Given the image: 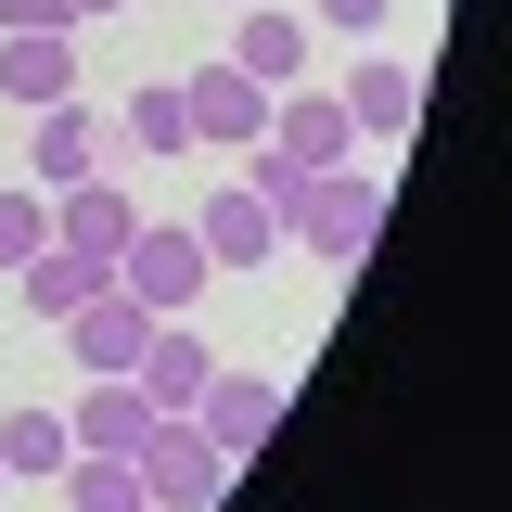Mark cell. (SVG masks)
Returning <instances> with one entry per match:
<instances>
[{"mask_svg":"<svg viewBox=\"0 0 512 512\" xmlns=\"http://www.w3.org/2000/svg\"><path fill=\"white\" fill-rule=\"evenodd\" d=\"M231 64H244L256 90H295V77H308V13H269V0H244V26H231Z\"/></svg>","mask_w":512,"mask_h":512,"instance_id":"12","label":"cell"},{"mask_svg":"<svg viewBox=\"0 0 512 512\" xmlns=\"http://www.w3.org/2000/svg\"><path fill=\"white\" fill-rule=\"evenodd\" d=\"M256 141L295 154V167H346V154H359V128H346L333 90H269V128H256Z\"/></svg>","mask_w":512,"mask_h":512,"instance_id":"7","label":"cell"},{"mask_svg":"<svg viewBox=\"0 0 512 512\" xmlns=\"http://www.w3.org/2000/svg\"><path fill=\"white\" fill-rule=\"evenodd\" d=\"M192 423H205V448H218V461H256V448H269V423H282V384L256 372V359H218V372H205V397H192Z\"/></svg>","mask_w":512,"mask_h":512,"instance_id":"4","label":"cell"},{"mask_svg":"<svg viewBox=\"0 0 512 512\" xmlns=\"http://www.w3.org/2000/svg\"><path fill=\"white\" fill-rule=\"evenodd\" d=\"M333 103H346V128H359V141H410V128H423V64L359 52V77H346Z\"/></svg>","mask_w":512,"mask_h":512,"instance_id":"6","label":"cell"},{"mask_svg":"<svg viewBox=\"0 0 512 512\" xmlns=\"http://www.w3.org/2000/svg\"><path fill=\"white\" fill-rule=\"evenodd\" d=\"M231 13H244V0H231Z\"/></svg>","mask_w":512,"mask_h":512,"instance_id":"25","label":"cell"},{"mask_svg":"<svg viewBox=\"0 0 512 512\" xmlns=\"http://www.w3.org/2000/svg\"><path fill=\"white\" fill-rule=\"evenodd\" d=\"M116 128H128V154H192V116H180V77H141Z\"/></svg>","mask_w":512,"mask_h":512,"instance_id":"19","label":"cell"},{"mask_svg":"<svg viewBox=\"0 0 512 512\" xmlns=\"http://www.w3.org/2000/svg\"><path fill=\"white\" fill-rule=\"evenodd\" d=\"M64 461H77V436H64V410H13V423H0V474H26V487H52Z\"/></svg>","mask_w":512,"mask_h":512,"instance_id":"17","label":"cell"},{"mask_svg":"<svg viewBox=\"0 0 512 512\" xmlns=\"http://www.w3.org/2000/svg\"><path fill=\"white\" fill-rule=\"evenodd\" d=\"M128 231H141V205H128V192L103 180V167H90V180H64V192H52V244H77V256H116Z\"/></svg>","mask_w":512,"mask_h":512,"instance_id":"10","label":"cell"},{"mask_svg":"<svg viewBox=\"0 0 512 512\" xmlns=\"http://www.w3.org/2000/svg\"><path fill=\"white\" fill-rule=\"evenodd\" d=\"M282 218V244L295 256H372V231H384V180L346 154V167H308V180L269 205Z\"/></svg>","mask_w":512,"mask_h":512,"instance_id":"1","label":"cell"},{"mask_svg":"<svg viewBox=\"0 0 512 512\" xmlns=\"http://www.w3.org/2000/svg\"><path fill=\"white\" fill-rule=\"evenodd\" d=\"M52 333L77 346V359H90V372H128V359H141V333H154V308H128L116 282H103V295H90V308H64Z\"/></svg>","mask_w":512,"mask_h":512,"instance_id":"14","label":"cell"},{"mask_svg":"<svg viewBox=\"0 0 512 512\" xmlns=\"http://www.w3.org/2000/svg\"><path fill=\"white\" fill-rule=\"evenodd\" d=\"M64 512H154V500H141V461L77 448V461H64Z\"/></svg>","mask_w":512,"mask_h":512,"instance_id":"18","label":"cell"},{"mask_svg":"<svg viewBox=\"0 0 512 512\" xmlns=\"http://www.w3.org/2000/svg\"><path fill=\"white\" fill-rule=\"evenodd\" d=\"M141 423H154V397H141L128 372H90V397L64 410V436H77V448H116V461L141 448Z\"/></svg>","mask_w":512,"mask_h":512,"instance_id":"16","label":"cell"},{"mask_svg":"<svg viewBox=\"0 0 512 512\" xmlns=\"http://www.w3.org/2000/svg\"><path fill=\"white\" fill-rule=\"evenodd\" d=\"M180 116H192V141H218V154H244L256 128H269V90H256L244 64L218 52V64H205V77H180Z\"/></svg>","mask_w":512,"mask_h":512,"instance_id":"5","label":"cell"},{"mask_svg":"<svg viewBox=\"0 0 512 512\" xmlns=\"http://www.w3.org/2000/svg\"><path fill=\"white\" fill-rule=\"evenodd\" d=\"M13 26H64V0H0V39Z\"/></svg>","mask_w":512,"mask_h":512,"instance_id":"22","label":"cell"},{"mask_svg":"<svg viewBox=\"0 0 512 512\" xmlns=\"http://www.w3.org/2000/svg\"><path fill=\"white\" fill-rule=\"evenodd\" d=\"M128 461H141V500H154V512H218V487H231V461L205 448V423H192V410H154Z\"/></svg>","mask_w":512,"mask_h":512,"instance_id":"2","label":"cell"},{"mask_svg":"<svg viewBox=\"0 0 512 512\" xmlns=\"http://www.w3.org/2000/svg\"><path fill=\"white\" fill-rule=\"evenodd\" d=\"M90 13H128V0H64V26H90Z\"/></svg>","mask_w":512,"mask_h":512,"instance_id":"23","label":"cell"},{"mask_svg":"<svg viewBox=\"0 0 512 512\" xmlns=\"http://www.w3.org/2000/svg\"><path fill=\"white\" fill-rule=\"evenodd\" d=\"M192 244H205V269H256V256H282V218H269V205L231 180L205 218H192Z\"/></svg>","mask_w":512,"mask_h":512,"instance_id":"13","label":"cell"},{"mask_svg":"<svg viewBox=\"0 0 512 512\" xmlns=\"http://www.w3.org/2000/svg\"><path fill=\"white\" fill-rule=\"evenodd\" d=\"M116 282V256H77V244H39L26 269H13V295H26V320H64V308H90Z\"/></svg>","mask_w":512,"mask_h":512,"instance_id":"11","label":"cell"},{"mask_svg":"<svg viewBox=\"0 0 512 512\" xmlns=\"http://www.w3.org/2000/svg\"><path fill=\"white\" fill-rule=\"evenodd\" d=\"M0 90L39 116V103H77V26H13L0 39Z\"/></svg>","mask_w":512,"mask_h":512,"instance_id":"8","label":"cell"},{"mask_svg":"<svg viewBox=\"0 0 512 512\" xmlns=\"http://www.w3.org/2000/svg\"><path fill=\"white\" fill-rule=\"evenodd\" d=\"M320 26H333V39H372V26H384V0H320Z\"/></svg>","mask_w":512,"mask_h":512,"instance_id":"21","label":"cell"},{"mask_svg":"<svg viewBox=\"0 0 512 512\" xmlns=\"http://www.w3.org/2000/svg\"><path fill=\"white\" fill-rule=\"evenodd\" d=\"M205 372H218V346H205L192 320H154V333H141V359H128V384H141L154 410H192V397H205Z\"/></svg>","mask_w":512,"mask_h":512,"instance_id":"9","label":"cell"},{"mask_svg":"<svg viewBox=\"0 0 512 512\" xmlns=\"http://www.w3.org/2000/svg\"><path fill=\"white\" fill-rule=\"evenodd\" d=\"M0 487H13V474H0Z\"/></svg>","mask_w":512,"mask_h":512,"instance_id":"24","label":"cell"},{"mask_svg":"<svg viewBox=\"0 0 512 512\" xmlns=\"http://www.w3.org/2000/svg\"><path fill=\"white\" fill-rule=\"evenodd\" d=\"M205 282H218V269H205V244H192V218H180V231L141 218V231L116 244V295H128V308H154V320H192Z\"/></svg>","mask_w":512,"mask_h":512,"instance_id":"3","label":"cell"},{"mask_svg":"<svg viewBox=\"0 0 512 512\" xmlns=\"http://www.w3.org/2000/svg\"><path fill=\"white\" fill-rule=\"evenodd\" d=\"M39 244H52V205L39 192H0V269H26Z\"/></svg>","mask_w":512,"mask_h":512,"instance_id":"20","label":"cell"},{"mask_svg":"<svg viewBox=\"0 0 512 512\" xmlns=\"http://www.w3.org/2000/svg\"><path fill=\"white\" fill-rule=\"evenodd\" d=\"M26 167H39V192L90 180V167H103V116H90V103H39V141H26Z\"/></svg>","mask_w":512,"mask_h":512,"instance_id":"15","label":"cell"}]
</instances>
